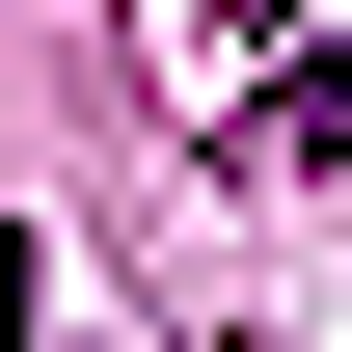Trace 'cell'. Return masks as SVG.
Here are the masks:
<instances>
[{
  "instance_id": "obj_1",
  "label": "cell",
  "mask_w": 352,
  "mask_h": 352,
  "mask_svg": "<svg viewBox=\"0 0 352 352\" xmlns=\"http://www.w3.org/2000/svg\"><path fill=\"white\" fill-rule=\"evenodd\" d=\"M28 298H54V271H28V244H0V325H28Z\"/></svg>"
}]
</instances>
